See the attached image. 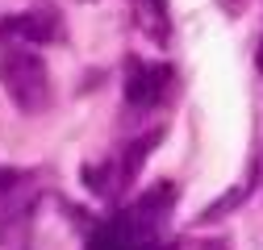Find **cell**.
<instances>
[{"label":"cell","instance_id":"obj_3","mask_svg":"<svg viewBox=\"0 0 263 250\" xmlns=\"http://www.w3.org/2000/svg\"><path fill=\"white\" fill-rule=\"evenodd\" d=\"M0 34H13V38H25V42H54L59 38V25L46 9L38 13H13L0 21Z\"/></svg>","mask_w":263,"mask_h":250},{"label":"cell","instance_id":"obj_1","mask_svg":"<svg viewBox=\"0 0 263 250\" xmlns=\"http://www.w3.org/2000/svg\"><path fill=\"white\" fill-rule=\"evenodd\" d=\"M0 84H5L9 100L21 113H42L50 105V71L42 54L25 50V46H9L0 54Z\"/></svg>","mask_w":263,"mask_h":250},{"label":"cell","instance_id":"obj_2","mask_svg":"<svg viewBox=\"0 0 263 250\" xmlns=\"http://www.w3.org/2000/svg\"><path fill=\"white\" fill-rule=\"evenodd\" d=\"M167 79H172V67H163V62L129 58V62H125V100L134 105V109H151V105L163 100Z\"/></svg>","mask_w":263,"mask_h":250},{"label":"cell","instance_id":"obj_6","mask_svg":"<svg viewBox=\"0 0 263 250\" xmlns=\"http://www.w3.org/2000/svg\"><path fill=\"white\" fill-rule=\"evenodd\" d=\"M255 62H259V75H263V38H259V50H255Z\"/></svg>","mask_w":263,"mask_h":250},{"label":"cell","instance_id":"obj_4","mask_svg":"<svg viewBox=\"0 0 263 250\" xmlns=\"http://www.w3.org/2000/svg\"><path fill=\"white\" fill-rule=\"evenodd\" d=\"M159 142V134H146L142 142H134V146H125V159L117 163V183H129L138 175V167L146 163V154H151V146Z\"/></svg>","mask_w":263,"mask_h":250},{"label":"cell","instance_id":"obj_5","mask_svg":"<svg viewBox=\"0 0 263 250\" xmlns=\"http://www.w3.org/2000/svg\"><path fill=\"white\" fill-rule=\"evenodd\" d=\"M109 175H113V167H84V183H88V192H96V196H105L109 192Z\"/></svg>","mask_w":263,"mask_h":250}]
</instances>
